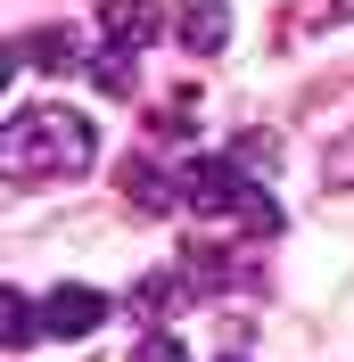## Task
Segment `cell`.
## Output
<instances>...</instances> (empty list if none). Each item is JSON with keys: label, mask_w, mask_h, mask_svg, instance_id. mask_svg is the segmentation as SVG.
<instances>
[{"label": "cell", "mask_w": 354, "mask_h": 362, "mask_svg": "<svg viewBox=\"0 0 354 362\" xmlns=\"http://www.w3.org/2000/svg\"><path fill=\"white\" fill-rule=\"evenodd\" d=\"M190 288H198L190 272H149V280H140V288L124 296V305H132L140 321H156V313H173V305H181V296H190Z\"/></svg>", "instance_id": "7"}, {"label": "cell", "mask_w": 354, "mask_h": 362, "mask_svg": "<svg viewBox=\"0 0 354 362\" xmlns=\"http://www.w3.org/2000/svg\"><path fill=\"white\" fill-rule=\"evenodd\" d=\"M0 321H8V329H0V338H8V354H25V346H33V329H42V305H25V288H8V296H0Z\"/></svg>", "instance_id": "9"}, {"label": "cell", "mask_w": 354, "mask_h": 362, "mask_svg": "<svg viewBox=\"0 0 354 362\" xmlns=\"http://www.w3.org/2000/svg\"><path fill=\"white\" fill-rule=\"evenodd\" d=\"M338 17H354V0H297V8H288V33H321V25H338Z\"/></svg>", "instance_id": "10"}, {"label": "cell", "mask_w": 354, "mask_h": 362, "mask_svg": "<svg viewBox=\"0 0 354 362\" xmlns=\"http://www.w3.org/2000/svg\"><path fill=\"white\" fill-rule=\"evenodd\" d=\"M181 198L198 206V214H239L247 230H280V206H272L231 157H198V165H181Z\"/></svg>", "instance_id": "2"}, {"label": "cell", "mask_w": 354, "mask_h": 362, "mask_svg": "<svg viewBox=\"0 0 354 362\" xmlns=\"http://www.w3.org/2000/svg\"><path fill=\"white\" fill-rule=\"evenodd\" d=\"M17 58H25V66H42V74H67V66H74V33H67V25H42V33H25V42H17Z\"/></svg>", "instance_id": "8"}, {"label": "cell", "mask_w": 354, "mask_h": 362, "mask_svg": "<svg viewBox=\"0 0 354 362\" xmlns=\"http://www.w3.org/2000/svg\"><path fill=\"white\" fill-rule=\"evenodd\" d=\"M108 313H115V305H108L99 288H83V280H67V288L42 296V329H50V338H91Z\"/></svg>", "instance_id": "3"}, {"label": "cell", "mask_w": 354, "mask_h": 362, "mask_svg": "<svg viewBox=\"0 0 354 362\" xmlns=\"http://www.w3.org/2000/svg\"><path fill=\"white\" fill-rule=\"evenodd\" d=\"M99 33H108L115 49H140V42L165 33V8H156V0H108V8H99Z\"/></svg>", "instance_id": "4"}, {"label": "cell", "mask_w": 354, "mask_h": 362, "mask_svg": "<svg viewBox=\"0 0 354 362\" xmlns=\"http://www.w3.org/2000/svg\"><path fill=\"white\" fill-rule=\"evenodd\" d=\"M124 189H132V206H140V214H173V206H181V173H156L149 157H132V165H124Z\"/></svg>", "instance_id": "5"}, {"label": "cell", "mask_w": 354, "mask_h": 362, "mask_svg": "<svg viewBox=\"0 0 354 362\" xmlns=\"http://www.w3.org/2000/svg\"><path fill=\"white\" fill-rule=\"evenodd\" d=\"M91 74H99V90H115V99L132 90V66H124V49H108V58H91Z\"/></svg>", "instance_id": "12"}, {"label": "cell", "mask_w": 354, "mask_h": 362, "mask_svg": "<svg viewBox=\"0 0 354 362\" xmlns=\"http://www.w3.org/2000/svg\"><path fill=\"white\" fill-rule=\"evenodd\" d=\"M99 157V132H91L74 107H25L8 115V140H0V173L8 181H74Z\"/></svg>", "instance_id": "1"}, {"label": "cell", "mask_w": 354, "mask_h": 362, "mask_svg": "<svg viewBox=\"0 0 354 362\" xmlns=\"http://www.w3.org/2000/svg\"><path fill=\"white\" fill-rule=\"evenodd\" d=\"M222 362H239V354H222Z\"/></svg>", "instance_id": "13"}, {"label": "cell", "mask_w": 354, "mask_h": 362, "mask_svg": "<svg viewBox=\"0 0 354 362\" xmlns=\"http://www.w3.org/2000/svg\"><path fill=\"white\" fill-rule=\"evenodd\" d=\"M132 362H190V346H181L173 329H149V338L132 346Z\"/></svg>", "instance_id": "11"}, {"label": "cell", "mask_w": 354, "mask_h": 362, "mask_svg": "<svg viewBox=\"0 0 354 362\" xmlns=\"http://www.w3.org/2000/svg\"><path fill=\"white\" fill-rule=\"evenodd\" d=\"M181 42L198 49V58H215V49L231 42V8H222V0H181Z\"/></svg>", "instance_id": "6"}]
</instances>
